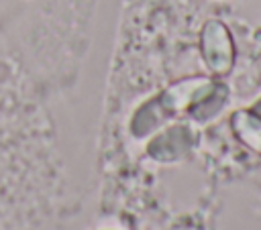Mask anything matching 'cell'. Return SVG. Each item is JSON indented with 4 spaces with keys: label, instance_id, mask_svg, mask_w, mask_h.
Listing matches in <instances>:
<instances>
[{
    "label": "cell",
    "instance_id": "1",
    "mask_svg": "<svg viewBox=\"0 0 261 230\" xmlns=\"http://www.w3.org/2000/svg\"><path fill=\"white\" fill-rule=\"evenodd\" d=\"M202 57L216 75H226L234 61V47L228 28L218 20H208L202 28Z\"/></svg>",
    "mask_w": 261,
    "mask_h": 230
},
{
    "label": "cell",
    "instance_id": "2",
    "mask_svg": "<svg viewBox=\"0 0 261 230\" xmlns=\"http://www.w3.org/2000/svg\"><path fill=\"white\" fill-rule=\"evenodd\" d=\"M194 130L186 124H175L159 132L147 147L149 155L157 161H179L194 147Z\"/></svg>",
    "mask_w": 261,
    "mask_h": 230
},
{
    "label": "cell",
    "instance_id": "3",
    "mask_svg": "<svg viewBox=\"0 0 261 230\" xmlns=\"http://www.w3.org/2000/svg\"><path fill=\"white\" fill-rule=\"evenodd\" d=\"M210 79L206 77H194V79H184L175 85H171L167 92H163L159 98L161 102L167 106V110L171 114H177V112H184L188 110L208 88H210Z\"/></svg>",
    "mask_w": 261,
    "mask_h": 230
},
{
    "label": "cell",
    "instance_id": "4",
    "mask_svg": "<svg viewBox=\"0 0 261 230\" xmlns=\"http://www.w3.org/2000/svg\"><path fill=\"white\" fill-rule=\"evenodd\" d=\"M173 114L167 110V106L161 102V98H153L147 104H143L130 124V130L137 138H143L147 134H151L153 130H157L159 126H163Z\"/></svg>",
    "mask_w": 261,
    "mask_h": 230
},
{
    "label": "cell",
    "instance_id": "5",
    "mask_svg": "<svg viewBox=\"0 0 261 230\" xmlns=\"http://www.w3.org/2000/svg\"><path fill=\"white\" fill-rule=\"evenodd\" d=\"M228 102V88L220 81H212L210 88L188 108L192 118L198 122H208L212 120Z\"/></svg>",
    "mask_w": 261,
    "mask_h": 230
},
{
    "label": "cell",
    "instance_id": "6",
    "mask_svg": "<svg viewBox=\"0 0 261 230\" xmlns=\"http://www.w3.org/2000/svg\"><path fill=\"white\" fill-rule=\"evenodd\" d=\"M232 130L249 149L261 155V118L257 114H253L251 110L232 114Z\"/></svg>",
    "mask_w": 261,
    "mask_h": 230
},
{
    "label": "cell",
    "instance_id": "7",
    "mask_svg": "<svg viewBox=\"0 0 261 230\" xmlns=\"http://www.w3.org/2000/svg\"><path fill=\"white\" fill-rule=\"evenodd\" d=\"M251 112H253V114H257V116L261 118V100H259V102L253 106V110H251Z\"/></svg>",
    "mask_w": 261,
    "mask_h": 230
}]
</instances>
